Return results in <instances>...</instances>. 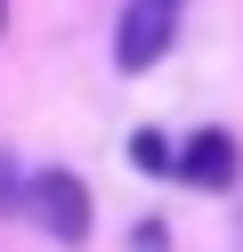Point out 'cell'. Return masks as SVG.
I'll return each mask as SVG.
<instances>
[{
  "label": "cell",
  "mask_w": 243,
  "mask_h": 252,
  "mask_svg": "<svg viewBox=\"0 0 243 252\" xmlns=\"http://www.w3.org/2000/svg\"><path fill=\"white\" fill-rule=\"evenodd\" d=\"M25 212L41 220L57 244H81L89 236V187H81V171H65V163H49V171H32V187H25Z\"/></svg>",
  "instance_id": "1"
},
{
  "label": "cell",
  "mask_w": 243,
  "mask_h": 252,
  "mask_svg": "<svg viewBox=\"0 0 243 252\" xmlns=\"http://www.w3.org/2000/svg\"><path fill=\"white\" fill-rule=\"evenodd\" d=\"M170 41H178V0H130L122 25H113V65L146 73V65L170 57Z\"/></svg>",
  "instance_id": "2"
},
{
  "label": "cell",
  "mask_w": 243,
  "mask_h": 252,
  "mask_svg": "<svg viewBox=\"0 0 243 252\" xmlns=\"http://www.w3.org/2000/svg\"><path fill=\"white\" fill-rule=\"evenodd\" d=\"M178 179L203 187V195H227V187L243 179V147H235V130H194L187 147H178Z\"/></svg>",
  "instance_id": "3"
},
{
  "label": "cell",
  "mask_w": 243,
  "mask_h": 252,
  "mask_svg": "<svg viewBox=\"0 0 243 252\" xmlns=\"http://www.w3.org/2000/svg\"><path fill=\"white\" fill-rule=\"evenodd\" d=\"M130 163H138V171H178V147L162 130H130Z\"/></svg>",
  "instance_id": "4"
},
{
  "label": "cell",
  "mask_w": 243,
  "mask_h": 252,
  "mask_svg": "<svg viewBox=\"0 0 243 252\" xmlns=\"http://www.w3.org/2000/svg\"><path fill=\"white\" fill-rule=\"evenodd\" d=\"M25 187H32V171H16V155L0 147V212H25Z\"/></svg>",
  "instance_id": "5"
},
{
  "label": "cell",
  "mask_w": 243,
  "mask_h": 252,
  "mask_svg": "<svg viewBox=\"0 0 243 252\" xmlns=\"http://www.w3.org/2000/svg\"><path fill=\"white\" fill-rule=\"evenodd\" d=\"M170 236H162V220H138V236H130V252H162Z\"/></svg>",
  "instance_id": "6"
},
{
  "label": "cell",
  "mask_w": 243,
  "mask_h": 252,
  "mask_svg": "<svg viewBox=\"0 0 243 252\" xmlns=\"http://www.w3.org/2000/svg\"><path fill=\"white\" fill-rule=\"evenodd\" d=\"M235 252H243V203H235Z\"/></svg>",
  "instance_id": "7"
},
{
  "label": "cell",
  "mask_w": 243,
  "mask_h": 252,
  "mask_svg": "<svg viewBox=\"0 0 243 252\" xmlns=\"http://www.w3.org/2000/svg\"><path fill=\"white\" fill-rule=\"evenodd\" d=\"M0 25H8V0H0Z\"/></svg>",
  "instance_id": "8"
}]
</instances>
